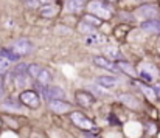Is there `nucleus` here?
I'll list each match as a JSON object with an SVG mask.
<instances>
[{"label":"nucleus","mask_w":160,"mask_h":138,"mask_svg":"<svg viewBox=\"0 0 160 138\" xmlns=\"http://www.w3.org/2000/svg\"><path fill=\"white\" fill-rule=\"evenodd\" d=\"M27 64L25 62H20L14 67V75H27Z\"/></svg>","instance_id":"26"},{"label":"nucleus","mask_w":160,"mask_h":138,"mask_svg":"<svg viewBox=\"0 0 160 138\" xmlns=\"http://www.w3.org/2000/svg\"><path fill=\"white\" fill-rule=\"evenodd\" d=\"M82 20H84L86 23L92 25L93 28H95V27H100V25H101V20H100L98 17L92 16V14H84V16H82Z\"/></svg>","instance_id":"21"},{"label":"nucleus","mask_w":160,"mask_h":138,"mask_svg":"<svg viewBox=\"0 0 160 138\" xmlns=\"http://www.w3.org/2000/svg\"><path fill=\"white\" fill-rule=\"evenodd\" d=\"M97 82H98L100 86L106 87V89H112V87H117V86H118L120 79H117L115 76H100V78L97 79Z\"/></svg>","instance_id":"12"},{"label":"nucleus","mask_w":160,"mask_h":138,"mask_svg":"<svg viewBox=\"0 0 160 138\" xmlns=\"http://www.w3.org/2000/svg\"><path fill=\"white\" fill-rule=\"evenodd\" d=\"M8 68H9V62L0 56V75L6 73V71H8Z\"/></svg>","instance_id":"28"},{"label":"nucleus","mask_w":160,"mask_h":138,"mask_svg":"<svg viewBox=\"0 0 160 138\" xmlns=\"http://www.w3.org/2000/svg\"><path fill=\"white\" fill-rule=\"evenodd\" d=\"M38 86H39V84H38ZM39 87H41V90H42L44 98L48 99V101L64 99V96H65L64 90H62L61 87H58V86H39Z\"/></svg>","instance_id":"6"},{"label":"nucleus","mask_w":160,"mask_h":138,"mask_svg":"<svg viewBox=\"0 0 160 138\" xmlns=\"http://www.w3.org/2000/svg\"><path fill=\"white\" fill-rule=\"evenodd\" d=\"M135 16L138 19H143V22L145 20H154V19L160 17V9L154 3H145V5H140L135 9Z\"/></svg>","instance_id":"3"},{"label":"nucleus","mask_w":160,"mask_h":138,"mask_svg":"<svg viewBox=\"0 0 160 138\" xmlns=\"http://www.w3.org/2000/svg\"><path fill=\"white\" fill-rule=\"evenodd\" d=\"M70 106L68 102L62 101V99H56V101H50V109L53 110L54 113H65L70 110Z\"/></svg>","instance_id":"9"},{"label":"nucleus","mask_w":160,"mask_h":138,"mask_svg":"<svg viewBox=\"0 0 160 138\" xmlns=\"http://www.w3.org/2000/svg\"><path fill=\"white\" fill-rule=\"evenodd\" d=\"M140 79L145 81L146 84H151V82L154 81V75H152V73H148V71H145V70H142V71H140Z\"/></svg>","instance_id":"25"},{"label":"nucleus","mask_w":160,"mask_h":138,"mask_svg":"<svg viewBox=\"0 0 160 138\" xmlns=\"http://www.w3.org/2000/svg\"><path fill=\"white\" fill-rule=\"evenodd\" d=\"M58 11H59L58 6H54V5H45L44 8H41L39 12H41L42 17H54L58 14Z\"/></svg>","instance_id":"18"},{"label":"nucleus","mask_w":160,"mask_h":138,"mask_svg":"<svg viewBox=\"0 0 160 138\" xmlns=\"http://www.w3.org/2000/svg\"><path fill=\"white\" fill-rule=\"evenodd\" d=\"M19 101L31 109H38L41 106V99H39V95L34 92V90H23L19 95Z\"/></svg>","instance_id":"5"},{"label":"nucleus","mask_w":160,"mask_h":138,"mask_svg":"<svg viewBox=\"0 0 160 138\" xmlns=\"http://www.w3.org/2000/svg\"><path fill=\"white\" fill-rule=\"evenodd\" d=\"M52 79H53V76H52V73H50L47 68H42L41 73L36 76V82H38L39 86H48V84L52 82Z\"/></svg>","instance_id":"13"},{"label":"nucleus","mask_w":160,"mask_h":138,"mask_svg":"<svg viewBox=\"0 0 160 138\" xmlns=\"http://www.w3.org/2000/svg\"><path fill=\"white\" fill-rule=\"evenodd\" d=\"M3 93H5V89H3V81L0 79V99H2V96H3Z\"/></svg>","instance_id":"30"},{"label":"nucleus","mask_w":160,"mask_h":138,"mask_svg":"<svg viewBox=\"0 0 160 138\" xmlns=\"http://www.w3.org/2000/svg\"><path fill=\"white\" fill-rule=\"evenodd\" d=\"M93 62H95V65H98L100 68H106V70L115 71V64H113L112 61L106 59L104 56H95V57H93Z\"/></svg>","instance_id":"11"},{"label":"nucleus","mask_w":160,"mask_h":138,"mask_svg":"<svg viewBox=\"0 0 160 138\" xmlns=\"http://www.w3.org/2000/svg\"><path fill=\"white\" fill-rule=\"evenodd\" d=\"M70 120H72V123L78 127V129H81V131H84V132H95V129H97V126L84 115V113H81V112H70Z\"/></svg>","instance_id":"2"},{"label":"nucleus","mask_w":160,"mask_h":138,"mask_svg":"<svg viewBox=\"0 0 160 138\" xmlns=\"http://www.w3.org/2000/svg\"><path fill=\"white\" fill-rule=\"evenodd\" d=\"M78 31H79V33H84V34H92V33H95V28L82 20V22H79V25H78Z\"/></svg>","instance_id":"23"},{"label":"nucleus","mask_w":160,"mask_h":138,"mask_svg":"<svg viewBox=\"0 0 160 138\" xmlns=\"http://www.w3.org/2000/svg\"><path fill=\"white\" fill-rule=\"evenodd\" d=\"M86 6H87L89 14L98 17L100 20H109L113 16L112 6L107 2H104V0H90V2H87Z\"/></svg>","instance_id":"1"},{"label":"nucleus","mask_w":160,"mask_h":138,"mask_svg":"<svg viewBox=\"0 0 160 138\" xmlns=\"http://www.w3.org/2000/svg\"><path fill=\"white\" fill-rule=\"evenodd\" d=\"M3 109H5V110H16V112H19L22 107H20L19 102H16L14 99L9 98V99H6V101L3 102Z\"/></svg>","instance_id":"22"},{"label":"nucleus","mask_w":160,"mask_h":138,"mask_svg":"<svg viewBox=\"0 0 160 138\" xmlns=\"http://www.w3.org/2000/svg\"><path fill=\"white\" fill-rule=\"evenodd\" d=\"M44 67L42 65H39V64H30L28 67H27V75H30L33 79H36V76L41 73V70H42Z\"/></svg>","instance_id":"20"},{"label":"nucleus","mask_w":160,"mask_h":138,"mask_svg":"<svg viewBox=\"0 0 160 138\" xmlns=\"http://www.w3.org/2000/svg\"><path fill=\"white\" fill-rule=\"evenodd\" d=\"M154 93H156V98H159V99H160V84L156 87V89H154Z\"/></svg>","instance_id":"31"},{"label":"nucleus","mask_w":160,"mask_h":138,"mask_svg":"<svg viewBox=\"0 0 160 138\" xmlns=\"http://www.w3.org/2000/svg\"><path fill=\"white\" fill-rule=\"evenodd\" d=\"M0 56H2L3 59H6L8 62H9V61H14V62H16V61L20 59V56L16 54L14 51H11L9 48H2V50H0Z\"/></svg>","instance_id":"19"},{"label":"nucleus","mask_w":160,"mask_h":138,"mask_svg":"<svg viewBox=\"0 0 160 138\" xmlns=\"http://www.w3.org/2000/svg\"><path fill=\"white\" fill-rule=\"evenodd\" d=\"M86 6V0H68L65 8L70 11V12H78L81 11L82 8Z\"/></svg>","instance_id":"16"},{"label":"nucleus","mask_w":160,"mask_h":138,"mask_svg":"<svg viewBox=\"0 0 160 138\" xmlns=\"http://www.w3.org/2000/svg\"><path fill=\"white\" fill-rule=\"evenodd\" d=\"M33 44H31V41L30 39H27V37H20V39H17L16 42H12L11 44V51H14L16 54H19V56H28L31 51H33Z\"/></svg>","instance_id":"4"},{"label":"nucleus","mask_w":160,"mask_h":138,"mask_svg":"<svg viewBox=\"0 0 160 138\" xmlns=\"http://www.w3.org/2000/svg\"><path fill=\"white\" fill-rule=\"evenodd\" d=\"M118 99L123 102V104H126L128 107H131V109H134V110H137L138 107H140V102H138V99L134 96V95H129V93H124V95H120L118 96Z\"/></svg>","instance_id":"10"},{"label":"nucleus","mask_w":160,"mask_h":138,"mask_svg":"<svg viewBox=\"0 0 160 138\" xmlns=\"http://www.w3.org/2000/svg\"><path fill=\"white\" fill-rule=\"evenodd\" d=\"M129 2H132V3H145V2H148V0H129Z\"/></svg>","instance_id":"32"},{"label":"nucleus","mask_w":160,"mask_h":138,"mask_svg":"<svg viewBox=\"0 0 160 138\" xmlns=\"http://www.w3.org/2000/svg\"><path fill=\"white\" fill-rule=\"evenodd\" d=\"M142 30H143V31H146V33L160 34V19L145 20V22H142Z\"/></svg>","instance_id":"8"},{"label":"nucleus","mask_w":160,"mask_h":138,"mask_svg":"<svg viewBox=\"0 0 160 138\" xmlns=\"http://www.w3.org/2000/svg\"><path fill=\"white\" fill-rule=\"evenodd\" d=\"M103 42H106V37L101 36V34H98L97 31L92 33V34H89L87 39H86V44H87V45H100V44H103Z\"/></svg>","instance_id":"17"},{"label":"nucleus","mask_w":160,"mask_h":138,"mask_svg":"<svg viewBox=\"0 0 160 138\" xmlns=\"http://www.w3.org/2000/svg\"><path fill=\"white\" fill-rule=\"evenodd\" d=\"M140 87H142V90L143 93L149 98V99H156V93H154V89H151L149 86H143V84H140Z\"/></svg>","instance_id":"27"},{"label":"nucleus","mask_w":160,"mask_h":138,"mask_svg":"<svg viewBox=\"0 0 160 138\" xmlns=\"http://www.w3.org/2000/svg\"><path fill=\"white\" fill-rule=\"evenodd\" d=\"M86 137L87 138H97V137H93V135H90V134H87V132H86Z\"/></svg>","instance_id":"33"},{"label":"nucleus","mask_w":160,"mask_h":138,"mask_svg":"<svg viewBox=\"0 0 160 138\" xmlns=\"http://www.w3.org/2000/svg\"><path fill=\"white\" fill-rule=\"evenodd\" d=\"M75 99H76V104L82 106V107H92L95 102V98L89 92H84V90H78L75 93Z\"/></svg>","instance_id":"7"},{"label":"nucleus","mask_w":160,"mask_h":138,"mask_svg":"<svg viewBox=\"0 0 160 138\" xmlns=\"http://www.w3.org/2000/svg\"><path fill=\"white\" fill-rule=\"evenodd\" d=\"M0 126H2V120H0Z\"/></svg>","instance_id":"34"},{"label":"nucleus","mask_w":160,"mask_h":138,"mask_svg":"<svg viewBox=\"0 0 160 138\" xmlns=\"http://www.w3.org/2000/svg\"><path fill=\"white\" fill-rule=\"evenodd\" d=\"M104 57L109 59V61H121L123 56H121V51L117 48V47H107L104 48Z\"/></svg>","instance_id":"14"},{"label":"nucleus","mask_w":160,"mask_h":138,"mask_svg":"<svg viewBox=\"0 0 160 138\" xmlns=\"http://www.w3.org/2000/svg\"><path fill=\"white\" fill-rule=\"evenodd\" d=\"M22 2H23L28 8H36L38 5H41V3H39V0H22Z\"/></svg>","instance_id":"29"},{"label":"nucleus","mask_w":160,"mask_h":138,"mask_svg":"<svg viewBox=\"0 0 160 138\" xmlns=\"http://www.w3.org/2000/svg\"><path fill=\"white\" fill-rule=\"evenodd\" d=\"M115 67H118V70H120V71H124V73H126V75H129V76H135L134 67H132V65H131L128 61H124V59H121V61H117Z\"/></svg>","instance_id":"15"},{"label":"nucleus","mask_w":160,"mask_h":138,"mask_svg":"<svg viewBox=\"0 0 160 138\" xmlns=\"http://www.w3.org/2000/svg\"><path fill=\"white\" fill-rule=\"evenodd\" d=\"M14 78H16V87L17 89H23L25 86H27V75H14Z\"/></svg>","instance_id":"24"}]
</instances>
